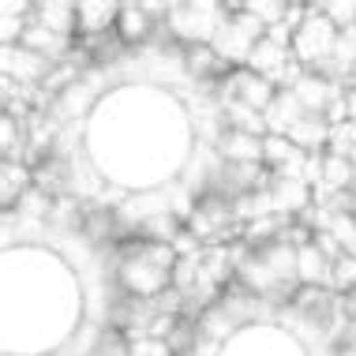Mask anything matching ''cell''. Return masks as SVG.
Returning <instances> with one entry per match:
<instances>
[{
  "mask_svg": "<svg viewBox=\"0 0 356 356\" xmlns=\"http://www.w3.org/2000/svg\"><path fill=\"white\" fill-rule=\"evenodd\" d=\"M323 188L330 191V195L356 191V169L345 154H323Z\"/></svg>",
  "mask_w": 356,
  "mask_h": 356,
  "instance_id": "cell-18",
  "label": "cell"
},
{
  "mask_svg": "<svg viewBox=\"0 0 356 356\" xmlns=\"http://www.w3.org/2000/svg\"><path fill=\"white\" fill-rule=\"evenodd\" d=\"M244 12L255 15L266 31H274V26H282L285 19H289V4H282V0H248Z\"/></svg>",
  "mask_w": 356,
  "mask_h": 356,
  "instance_id": "cell-19",
  "label": "cell"
},
{
  "mask_svg": "<svg viewBox=\"0 0 356 356\" xmlns=\"http://www.w3.org/2000/svg\"><path fill=\"white\" fill-rule=\"evenodd\" d=\"M0 131H4V139H0V154H4V161H15V154H23V128H15V117L12 113H4V124H0Z\"/></svg>",
  "mask_w": 356,
  "mask_h": 356,
  "instance_id": "cell-22",
  "label": "cell"
},
{
  "mask_svg": "<svg viewBox=\"0 0 356 356\" xmlns=\"http://www.w3.org/2000/svg\"><path fill=\"white\" fill-rule=\"evenodd\" d=\"M233 83H236V98L244 105H252L255 113H266L277 98V86L266 79V75H255L248 68H236L233 72Z\"/></svg>",
  "mask_w": 356,
  "mask_h": 356,
  "instance_id": "cell-8",
  "label": "cell"
},
{
  "mask_svg": "<svg viewBox=\"0 0 356 356\" xmlns=\"http://www.w3.org/2000/svg\"><path fill=\"white\" fill-rule=\"evenodd\" d=\"M131 356H177L169 341L158 338H131Z\"/></svg>",
  "mask_w": 356,
  "mask_h": 356,
  "instance_id": "cell-24",
  "label": "cell"
},
{
  "mask_svg": "<svg viewBox=\"0 0 356 356\" xmlns=\"http://www.w3.org/2000/svg\"><path fill=\"white\" fill-rule=\"evenodd\" d=\"M34 23L49 26V31L60 34V38H75L79 34V8L60 4V0H53V4H34Z\"/></svg>",
  "mask_w": 356,
  "mask_h": 356,
  "instance_id": "cell-12",
  "label": "cell"
},
{
  "mask_svg": "<svg viewBox=\"0 0 356 356\" xmlns=\"http://www.w3.org/2000/svg\"><path fill=\"white\" fill-rule=\"evenodd\" d=\"M330 293L341 296V293H356V259L353 255H341L338 263H334V282H330Z\"/></svg>",
  "mask_w": 356,
  "mask_h": 356,
  "instance_id": "cell-21",
  "label": "cell"
},
{
  "mask_svg": "<svg viewBox=\"0 0 356 356\" xmlns=\"http://www.w3.org/2000/svg\"><path fill=\"white\" fill-rule=\"evenodd\" d=\"M53 68H56L53 60L23 49V45H8V49L0 53V72H4V79H12L19 86H42L53 75Z\"/></svg>",
  "mask_w": 356,
  "mask_h": 356,
  "instance_id": "cell-5",
  "label": "cell"
},
{
  "mask_svg": "<svg viewBox=\"0 0 356 356\" xmlns=\"http://www.w3.org/2000/svg\"><path fill=\"white\" fill-rule=\"evenodd\" d=\"M221 120H225L229 131H244V136H259V139L270 136V131H266V117H263V113H255L252 105H244L240 98L221 102Z\"/></svg>",
  "mask_w": 356,
  "mask_h": 356,
  "instance_id": "cell-13",
  "label": "cell"
},
{
  "mask_svg": "<svg viewBox=\"0 0 356 356\" xmlns=\"http://www.w3.org/2000/svg\"><path fill=\"white\" fill-rule=\"evenodd\" d=\"M263 117H266V131H270V136H289V131H293L307 113H304V105L296 102L293 90H277L274 105L263 113Z\"/></svg>",
  "mask_w": 356,
  "mask_h": 356,
  "instance_id": "cell-11",
  "label": "cell"
},
{
  "mask_svg": "<svg viewBox=\"0 0 356 356\" xmlns=\"http://www.w3.org/2000/svg\"><path fill=\"white\" fill-rule=\"evenodd\" d=\"M154 31V19L143 12V4H120V19H117V38L124 45H143Z\"/></svg>",
  "mask_w": 356,
  "mask_h": 356,
  "instance_id": "cell-17",
  "label": "cell"
},
{
  "mask_svg": "<svg viewBox=\"0 0 356 356\" xmlns=\"http://www.w3.org/2000/svg\"><path fill=\"white\" fill-rule=\"evenodd\" d=\"M270 199H274V214L277 218H304L307 210L315 207V191L304 184V180H285L274 177L270 180Z\"/></svg>",
  "mask_w": 356,
  "mask_h": 356,
  "instance_id": "cell-6",
  "label": "cell"
},
{
  "mask_svg": "<svg viewBox=\"0 0 356 356\" xmlns=\"http://www.w3.org/2000/svg\"><path fill=\"white\" fill-rule=\"evenodd\" d=\"M296 274H300V289H330L334 263L315 244H304L300 255H296Z\"/></svg>",
  "mask_w": 356,
  "mask_h": 356,
  "instance_id": "cell-10",
  "label": "cell"
},
{
  "mask_svg": "<svg viewBox=\"0 0 356 356\" xmlns=\"http://www.w3.org/2000/svg\"><path fill=\"white\" fill-rule=\"evenodd\" d=\"M338 38H341V31L319 12V4H307V19L300 23V31L293 34V56L307 72H319L323 64L334 60Z\"/></svg>",
  "mask_w": 356,
  "mask_h": 356,
  "instance_id": "cell-3",
  "label": "cell"
},
{
  "mask_svg": "<svg viewBox=\"0 0 356 356\" xmlns=\"http://www.w3.org/2000/svg\"><path fill=\"white\" fill-rule=\"evenodd\" d=\"M79 8V34L98 42L102 34H109V26L117 31V19H120V4H105V0H83Z\"/></svg>",
  "mask_w": 356,
  "mask_h": 356,
  "instance_id": "cell-9",
  "label": "cell"
},
{
  "mask_svg": "<svg viewBox=\"0 0 356 356\" xmlns=\"http://www.w3.org/2000/svg\"><path fill=\"white\" fill-rule=\"evenodd\" d=\"M289 60H293V49H289V45L274 42V38H263V42H259L255 49H252V56H248L244 68H248V72H255V75H266V79H270V75H274V72H282Z\"/></svg>",
  "mask_w": 356,
  "mask_h": 356,
  "instance_id": "cell-14",
  "label": "cell"
},
{
  "mask_svg": "<svg viewBox=\"0 0 356 356\" xmlns=\"http://www.w3.org/2000/svg\"><path fill=\"white\" fill-rule=\"evenodd\" d=\"M330 131L334 128L326 124V117H304L293 131H289V139H293L304 154H326V147H330Z\"/></svg>",
  "mask_w": 356,
  "mask_h": 356,
  "instance_id": "cell-16",
  "label": "cell"
},
{
  "mask_svg": "<svg viewBox=\"0 0 356 356\" xmlns=\"http://www.w3.org/2000/svg\"><path fill=\"white\" fill-rule=\"evenodd\" d=\"M94 356H131V341L124 338L120 330H109L98 338V345H94Z\"/></svg>",
  "mask_w": 356,
  "mask_h": 356,
  "instance_id": "cell-23",
  "label": "cell"
},
{
  "mask_svg": "<svg viewBox=\"0 0 356 356\" xmlns=\"http://www.w3.org/2000/svg\"><path fill=\"white\" fill-rule=\"evenodd\" d=\"M177 248L172 244H150V240H128L120 244L117 282L128 296L139 304H150L172 289V266H177Z\"/></svg>",
  "mask_w": 356,
  "mask_h": 356,
  "instance_id": "cell-1",
  "label": "cell"
},
{
  "mask_svg": "<svg viewBox=\"0 0 356 356\" xmlns=\"http://www.w3.org/2000/svg\"><path fill=\"white\" fill-rule=\"evenodd\" d=\"M263 38H266V26L259 23L255 15H248L244 4H229V19L221 23V31L214 34L210 49H214L229 68H244L248 56H252V49L263 42Z\"/></svg>",
  "mask_w": 356,
  "mask_h": 356,
  "instance_id": "cell-2",
  "label": "cell"
},
{
  "mask_svg": "<svg viewBox=\"0 0 356 356\" xmlns=\"http://www.w3.org/2000/svg\"><path fill=\"white\" fill-rule=\"evenodd\" d=\"M184 68L195 75V79H218V83L233 72L214 49H210V45H188L184 49Z\"/></svg>",
  "mask_w": 356,
  "mask_h": 356,
  "instance_id": "cell-15",
  "label": "cell"
},
{
  "mask_svg": "<svg viewBox=\"0 0 356 356\" xmlns=\"http://www.w3.org/2000/svg\"><path fill=\"white\" fill-rule=\"evenodd\" d=\"M218 158L225 165H263V139L259 136H244V131H229L218 139Z\"/></svg>",
  "mask_w": 356,
  "mask_h": 356,
  "instance_id": "cell-7",
  "label": "cell"
},
{
  "mask_svg": "<svg viewBox=\"0 0 356 356\" xmlns=\"http://www.w3.org/2000/svg\"><path fill=\"white\" fill-rule=\"evenodd\" d=\"M319 12L330 19L338 31H349V26H356V0H326V4H319Z\"/></svg>",
  "mask_w": 356,
  "mask_h": 356,
  "instance_id": "cell-20",
  "label": "cell"
},
{
  "mask_svg": "<svg viewBox=\"0 0 356 356\" xmlns=\"http://www.w3.org/2000/svg\"><path fill=\"white\" fill-rule=\"evenodd\" d=\"M225 19H229L225 4H172L165 26L172 42H180L188 49V45H210Z\"/></svg>",
  "mask_w": 356,
  "mask_h": 356,
  "instance_id": "cell-4",
  "label": "cell"
}]
</instances>
